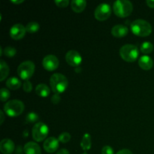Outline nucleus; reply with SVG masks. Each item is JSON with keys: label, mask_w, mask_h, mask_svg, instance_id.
Wrapping results in <instances>:
<instances>
[{"label": "nucleus", "mask_w": 154, "mask_h": 154, "mask_svg": "<svg viewBox=\"0 0 154 154\" xmlns=\"http://www.w3.org/2000/svg\"><path fill=\"white\" fill-rule=\"evenodd\" d=\"M50 85L51 90L56 94L64 93L69 85L67 78L63 74L55 73L52 75L50 79Z\"/></svg>", "instance_id": "obj_1"}, {"label": "nucleus", "mask_w": 154, "mask_h": 154, "mask_svg": "<svg viewBox=\"0 0 154 154\" xmlns=\"http://www.w3.org/2000/svg\"><path fill=\"white\" fill-rule=\"evenodd\" d=\"M130 29L133 34L140 37H147L152 32V26L150 23L142 19L134 20L131 23Z\"/></svg>", "instance_id": "obj_2"}, {"label": "nucleus", "mask_w": 154, "mask_h": 154, "mask_svg": "<svg viewBox=\"0 0 154 154\" xmlns=\"http://www.w3.org/2000/svg\"><path fill=\"white\" fill-rule=\"evenodd\" d=\"M113 10L119 17H126L132 14L133 5L129 0H117L113 5Z\"/></svg>", "instance_id": "obj_3"}, {"label": "nucleus", "mask_w": 154, "mask_h": 154, "mask_svg": "<svg viewBox=\"0 0 154 154\" xmlns=\"http://www.w3.org/2000/svg\"><path fill=\"white\" fill-rule=\"evenodd\" d=\"M24 108L25 106L23 102L17 99H12L5 104L3 110L8 117H16L23 114Z\"/></svg>", "instance_id": "obj_4"}, {"label": "nucleus", "mask_w": 154, "mask_h": 154, "mask_svg": "<svg viewBox=\"0 0 154 154\" xmlns=\"http://www.w3.org/2000/svg\"><path fill=\"white\" fill-rule=\"evenodd\" d=\"M120 55L124 61L132 63L137 60L139 56L138 48L134 45H125L120 49Z\"/></svg>", "instance_id": "obj_5"}, {"label": "nucleus", "mask_w": 154, "mask_h": 154, "mask_svg": "<svg viewBox=\"0 0 154 154\" xmlns=\"http://www.w3.org/2000/svg\"><path fill=\"white\" fill-rule=\"evenodd\" d=\"M35 69V64L30 60L23 62L17 68V75L23 81H29L33 75Z\"/></svg>", "instance_id": "obj_6"}, {"label": "nucleus", "mask_w": 154, "mask_h": 154, "mask_svg": "<svg viewBox=\"0 0 154 154\" xmlns=\"http://www.w3.org/2000/svg\"><path fill=\"white\" fill-rule=\"evenodd\" d=\"M48 133H49V128L42 122L36 123V124L33 126L32 131L33 139L37 142H42V141L46 139Z\"/></svg>", "instance_id": "obj_7"}, {"label": "nucleus", "mask_w": 154, "mask_h": 154, "mask_svg": "<svg viewBox=\"0 0 154 154\" xmlns=\"http://www.w3.org/2000/svg\"><path fill=\"white\" fill-rule=\"evenodd\" d=\"M111 14V8L109 4L101 3L95 9L94 16L97 20L104 21L108 20Z\"/></svg>", "instance_id": "obj_8"}, {"label": "nucleus", "mask_w": 154, "mask_h": 154, "mask_svg": "<svg viewBox=\"0 0 154 154\" xmlns=\"http://www.w3.org/2000/svg\"><path fill=\"white\" fill-rule=\"evenodd\" d=\"M66 61L72 67H78L82 63V57L79 52L74 50L68 51L66 54Z\"/></svg>", "instance_id": "obj_9"}, {"label": "nucleus", "mask_w": 154, "mask_h": 154, "mask_svg": "<svg viewBox=\"0 0 154 154\" xmlns=\"http://www.w3.org/2000/svg\"><path fill=\"white\" fill-rule=\"evenodd\" d=\"M60 62L58 58L53 54H48L42 60V66L47 71L52 72L59 67Z\"/></svg>", "instance_id": "obj_10"}, {"label": "nucleus", "mask_w": 154, "mask_h": 154, "mask_svg": "<svg viewBox=\"0 0 154 154\" xmlns=\"http://www.w3.org/2000/svg\"><path fill=\"white\" fill-rule=\"evenodd\" d=\"M26 29L21 23H16L12 26L10 29V36L14 40H20L25 36Z\"/></svg>", "instance_id": "obj_11"}, {"label": "nucleus", "mask_w": 154, "mask_h": 154, "mask_svg": "<svg viewBox=\"0 0 154 154\" xmlns=\"http://www.w3.org/2000/svg\"><path fill=\"white\" fill-rule=\"evenodd\" d=\"M59 142H60V141L57 138L50 137V138H47L44 142V149L47 153H54L59 148Z\"/></svg>", "instance_id": "obj_12"}, {"label": "nucleus", "mask_w": 154, "mask_h": 154, "mask_svg": "<svg viewBox=\"0 0 154 154\" xmlns=\"http://www.w3.org/2000/svg\"><path fill=\"white\" fill-rule=\"evenodd\" d=\"M14 150V143L9 138H4L0 142V151L3 154H11Z\"/></svg>", "instance_id": "obj_13"}, {"label": "nucleus", "mask_w": 154, "mask_h": 154, "mask_svg": "<svg viewBox=\"0 0 154 154\" xmlns=\"http://www.w3.org/2000/svg\"><path fill=\"white\" fill-rule=\"evenodd\" d=\"M129 32V29L123 24H117L111 29V34L116 38H123Z\"/></svg>", "instance_id": "obj_14"}, {"label": "nucleus", "mask_w": 154, "mask_h": 154, "mask_svg": "<svg viewBox=\"0 0 154 154\" xmlns=\"http://www.w3.org/2000/svg\"><path fill=\"white\" fill-rule=\"evenodd\" d=\"M23 150L25 154H42L40 146L33 141L26 143L24 146Z\"/></svg>", "instance_id": "obj_15"}, {"label": "nucleus", "mask_w": 154, "mask_h": 154, "mask_svg": "<svg viewBox=\"0 0 154 154\" xmlns=\"http://www.w3.org/2000/svg\"><path fill=\"white\" fill-rule=\"evenodd\" d=\"M138 65L141 67V69L144 70H150L153 66V61L152 58L149 56L144 55L141 57L138 60Z\"/></svg>", "instance_id": "obj_16"}, {"label": "nucleus", "mask_w": 154, "mask_h": 154, "mask_svg": "<svg viewBox=\"0 0 154 154\" xmlns=\"http://www.w3.org/2000/svg\"><path fill=\"white\" fill-rule=\"evenodd\" d=\"M35 93L40 97L46 98L51 93V89L47 84H39L35 87Z\"/></svg>", "instance_id": "obj_17"}, {"label": "nucleus", "mask_w": 154, "mask_h": 154, "mask_svg": "<svg viewBox=\"0 0 154 154\" xmlns=\"http://www.w3.org/2000/svg\"><path fill=\"white\" fill-rule=\"evenodd\" d=\"M87 6L85 0H73L71 2V8L75 13H81Z\"/></svg>", "instance_id": "obj_18"}, {"label": "nucleus", "mask_w": 154, "mask_h": 154, "mask_svg": "<svg viewBox=\"0 0 154 154\" xmlns=\"http://www.w3.org/2000/svg\"><path fill=\"white\" fill-rule=\"evenodd\" d=\"M21 85H22V84H21L20 80L17 77H11L6 81V86L10 90H17V89L20 88Z\"/></svg>", "instance_id": "obj_19"}, {"label": "nucleus", "mask_w": 154, "mask_h": 154, "mask_svg": "<svg viewBox=\"0 0 154 154\" xmlns=\"http://www.w3.org/2000/svg\"><path fill=\"white\" fill-rule=\"evenodd\" d=\"M92 146V141H91V135L89 133H85L83 136L82 140L81 141V147L82 150H90Z\"/></svg>", "instance_id": "obj_20"}, {"label": "nucleus", "mask_w": 154, "mask_h": 154, "mask_svg": "<svg viewBox=\"0 0 154 154\" xmlns=\"http://www.w3.org/2000/svg\"><path fill=\"white\" fill-rule=\"evenodd\" d=\"M9 74V67L3 60H0V81L5 80Z\"/></svg>", "instance_id": "obj_21"}, {"label": "nucleus", "mask_w": 154, "mask_h": 154, "mask_svg": "<svg viewBox=\"0 0 154 154\" xmlns=\"http://www.w3.org/2000/svg\"><path fill=\"white\" fill-rule=\"evenodd\" d=\"M140 50L144 54H149L153 51V45L150 42H144L141 44Z\"/></svg>", "instance_id": "obj_22"}, {"label": "nucleus", "mask_w": 154, "mask_h": 154, "mask_svg": "<svg viewBox=\"0 0 154 154\" xmlns=\"http://www.w3.org/2000/svg\"><path fill=\"white\" fill-rule=\"evenodd\" d=\"M40 29V25L37 22H30L27 23L26 26V29L27 32L29 33H35L38 32Z\"/></svg>", "instance_id": "obj_23"}, {"label": "nucleus", "mask_w": 154, "mask_h": 154, "mask_svg": "<svg viewBox=\"0 0 154 154\" xmlns=\"http://www.w3.org/2000/svg\"><path fill=\"white\" fill-rule=\"evenodd\" d=\"M17 54V50L14 47H6L3 50V54L7 57H13Z\"/></svg>", "instance_id": "obj_24"}, {"label": "nucleus", "mask_w": 154, "mask_h": 154, "mask_svg": "<svg viewBox=\"0 0 154 154\" xmlns=\"http://www.w3.org/2000/svg\"><path fill=\"white\" fill-rule=\"evenodd\" d=\"M39 117L36 113L34 112H30L26 117V121L28 123H36L38 120Z\"/></svg>", "instance_id": "obj_25"}, {"label": "nucleus", "mask_w": 154, "mask_h": 154, "mask_svg": "<svg viewBox=\"0 0 154 154\" xmlns=\"http://www.w3.org/2000/svg\"><path fill=\"white\" fill-rule=\"evenodd\" d=\"M11 93L8 89L2 88L0 90V99L2 102H6L10 98Z\"/></svg>", "instance_id": "obj_26"}, {"label": "nucleus", "mask_w": 154, "mask_h": 154, "mask_svg": "<svg viewBox=\"0 0 154 154\" xmlns=\"http://www.w3.org/2000/svg\"><path fill=\"white\" fill-rule=\"evenodd\" d=\"M71 135L69 132H64L60 134L58 137V140L62 143H67L70 141Z\"/></svg>", "instance_id": "obj_27"}, {"label": "nucleus", "mask_w": 154, "mask_h": 154, "mask_svg": "<svg viewBox=\"0 0 154 154\" xmlns=\"http://www.w3.org/2000/svg\"><path fill=\"white\" fill-rule=\"evenodd\" d=\"M23 89L26 93H30L32 90V84L29 81H26L23 84Z\"/></svg>", "instance_id": "obj_28"}, {"label": "nucleus", "mask_w": 154, "mask_h": 154, "mask_svg": "<svg viewBox=\"0 0 154 154\" xmlns=\"http://www.w3.org/2000/svg\"><path fill=\"white\" fill-rule=\"evenodd\" d=\"M55 3L58 7L66 8L69 5V0H56Z\"/></svg>", "instance_id": "obj_29"}, {"label": "nucleus", "mask_w": 154, "mask_h": 154, "mask_svg": "<svg viewBox=\"0 0 154 154\" xmlns=\"http://www.w3.org/2000/svg\"><path fill=\"white\" fill-rule=\"evenodd\" d=\"M102 154H114V152L111 146L106 145L102 147Z\"/></svg>", "instance_id": "obj_30"}, {"label": "nucleus", "mask_w": 154, "mask_h": 154, "mask_svg": "<svg viewBox=\"0 0 154 154\" xmlns=\"http://www.w3.org/2000/svg\"><path fill=\"white\" fill-rule=\"evenodd\" d=\"M60 100H61V98H60V94H56V93H54V96L51 97V102L54 104H55V105L58 104L60 102Z\"/></svg>", "instance_id": "obj_31"}, {"label": "nucleus", "mask_w": 154, "mask_h": 154, "mask_svg": "<svg viewBox=\"0 0 154 154\" xmlns=\"http://www.w3.org/2000/svg\"><path fill=\"white\" fill-rule=\"evenodd\" d=\"M116 154H133L131 150H129V149H123V150H120V151L117 152Z\"/></svg>", "instance_id": "obj_32"}, {"label": "nucleus", "mask_w": 154, "mask_h": 154, "mask_svg": "<svg viewBox=\"0 0 154 154\" xmlns=\"http://www.w3.org/2000/svg\"><path fill=\"white\" fill-rule=\"evenodd\" d=\"M147 6L150 8H154V0H147L146 2Z\"/></svg>", "instance_id": "obj_33"}, {"label": "nucleus", "mask_w": 154, "mask_h": 154, "mask_svg": "<svg viewBox=\"0 0 154 154\" xmlns=\"http://www.w3.org/2000/svg\"><path fill=\"white\" fill-rule=\"evenodd\" d=\"M57 154H69V152L66 149H61L57 152Z\"/></svg>", "instance_id": "obj_34"}, {"label": "nucleus", "mask_w": 154, "mask_h": 154, "mask_svg": "<svg viewBox=\"0 0 154 154\" xmlns=\"http://www.w3.org/2000/svg\"><path fill=\"white\" fill-rule=\"evenodd\" d=\"M0 117H1V119H0V124H2L3 122H4L5 120V115H4V112H3V111H0Z\"/></svg>", "instance_id": "obj_35"}, {"label": "nucleus", "mask_w": 154, "mask_h": 154, "mask_svg": "<svg viewBox=\"0 0 154 154\" xmlns=\"http://www.w3.org/2000/svg\"><path fill=\"white\" fill-rule=\"evenodd\" d=\"M24 2V0H11V2L14 3V4H21Z\"/></svg>", "instance_id": "obj_36"}, {"label": "nucleus", "mask_w": 154, "mask_h": 154, "mask_svg": "<svg viewBox=\"0 0 154 154\" xmlns=\"http://www.w3.org/2000/svg\"><path fill=\"white\" fill-rule=\"evenodd\" d=\"M82 154H88V153H82Z\"/></svg>", "instance_id": "obj_37"}]
</instances>
